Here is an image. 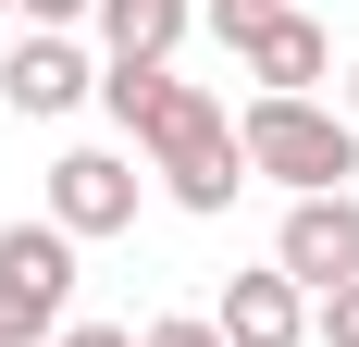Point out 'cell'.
Returning a JSON list of instances; mask_svg holds the SVG:
<instances>
[{
	"label": "cell",
	"instance_id": "6da1fadb",
	"mask_svg": "<svg viewBox=\"0 0 359 347\" xmlns=\"http://www.w3.org/2000/svg\"><path fill=\"white\" fill-rule=\"evenodd\" d=\"M100 112L137 137V162L161 174V199L174 211H236V186H248V149H236V112L211 100V87H186V74L161 63H100Z\"/></svg>",
	"mask_w": 359,
	"mask_h": 347
},
{
	"label": "cell",
	"instance_id": "7a4b0ae2",
	"mask_svg": "<svg viewBox=\"0 0 359 347\" xmlns=\"http://www.w3.org/2000/svg\"><path fill=\"white\" fill-rule=\"evenodd\" d=\"M236 149H248V174L285 186V199H323V186L359 174V124H347V112H334V100H273V87H248Z\"/></svg>",
	"mask_w": 359,
	"mask_h": 347
},
{
	"label": "cell",
	"instance_id": "3957f363",
	"mask_svg": "<svg viewBox=\"0 0 359 347\" xmlns=\"http://www.w3.org/2000/svg\"><path fill=\"white\" fill-rule=\"evenodd\" d=\"M74 322V236L37 211V223H0V347H50Z\"/></svg>",
	"mask_w": 359,
	"mask_h": 347
},
{
	"label": "cell",
	"instance_id": "277c9868",
	"mask_svg": "<svg viewBox=\"0 0 359 347\" xmlns=\"http://www.w3.org/2000/svg\"><path fill=\"white\" fill-rule=\"evenodd\" d=\"M137 199H149V162H137V149H62V162H50V223H62L74 248H87V236H124Z\"/></svg>",
	"mask_w": 359,
	"mask_h": 347
},
{
	"label": "cell",
	"instance_id": "5b68a950",
	"mask_svg": "<svg viewBox=\"0 0 359 347\" xmlns=\"http://www.w3.org/2000/svg\"><path fill=\"white\" fill-rule=\"evenodd\" d=\"M0 100L25 112V124H62L74 100H100V63L74 50V25H25L0 50Z\"/></svg>",
	"mask_w": 359,
	"mask_h": 347
},
{
	"label": "cell",
	"instance_id": "8992f818",
	"mask_svg": "<svg viewBox=\"0 0 359 347\" xmlns=\"http://www.w3.org/2000/svg\"><path fill=\"white\" fill-rule=\"evenodd\" d=\"M273 273H297L310 298L359 273V186H323V199H285V223H273Z\"/></svg>",
	"mask_w": 359,
	"mask_h": 347
},
{
	"label": "cell",
	"instance_id": "52a82bcc",
	"mask_svg": "<svg viewBox=\"0 0 359 347\" xmlns=\"http://www.w3.org/2000/svg\"><path fill=\"white\" fill-rule=\"evenodd\" d=\"M211 322H223V347H310V285L297 273H223V298H211Z\"/></svg>",
	"mask_w": 359,
	"mask_h": 347
},
{
	"label": "cell",
	"instance_id": "ba28073f",
	"mask_svg": "<svg viewBox=\"0 0 359 347\" xmlns=\"http://www.w3.org/2000/svg\"><path fill=\"white\" fill-rule=\"evenodd\" d=\"M248 63V87H273V100H323V74H334V37L310 25V13H273V25L236 50Z\"/></svg>",
	"mask_w": 359,
	"mask_h": 347
},
{
	"label": "cell",
	"instance_id": "9c48e42d",
	"mask_svg": "<svg viewBox=\"0 0 359 347\" xmlns=\"http://www.w3.org/2000/svg\"><path fill=\"white\" fill-rule=\"evenodd\" d=\"M100 63H174V37L198 25V0H100Z\"/></svg>",
	"mask_w": 359,
	"mask_h": 347
},
{
	"label": "cell",
	"instance_id": "30bf717a",
	"mask_svg": "<svg viewBox=\"0 0 359 347\" xmlns=\"http://www.w3.org/2000/svg\"><path fill=\"white\" fill-rule=\"evenodd\" d=\"M273 13H285V0H198V25H211L223 50H248V37L273 25Z\"/></svg>",
	"mask_w": 359,
	"mask_h": 347
},
{
	"label": "cell",
	"instance_id": "8fae6325",
	"mask_svg": "<svg viewBox=\"0 0 359 347\" xmlns=\"http://www.w3.org/2000/svg\"><path fill=\"white\" fill-rule=\"evenodd\" d=\"M310 335H323V347H359V273H347V285H323V298H310Z\"/></svg>",
	"mask_w": 359,
	"mask_h": 347
},
{
	"label": "cell",
	"instance_id": "7c38bea8",
	"mask_svg": "<svg viewBox=\"0 0 359 347\" xmlns=\"http://www.w3.org/2000/svg\"><path fill=\"white\" fill-rule=\"evenodd\" d=\"M137 347H223V322L211 310H161V322H137Z\"/></svg>",
	"mask_w": 359,
	"mask_h": 347
},
{
	"label": "cell",
	"instance_id": "4fadbf2b",
	"mask_svg": "<svg viewBox=\"0 0 359 347\" xmlns=\"http://www.w3.org/2000/svg\"><path fill=\"white\" fill-rule=\"evenodd\" d=\"M100 0H13V25H87Z\"/></svg>",
	"mask_w": 359,
	"mask_h": 347
},
{
	"label": "cell",
	"instance_id": "5bb4252c",
	"mask_svg": "<svg viewBox=\"0 0 359 347\" xmlns=\"http://www.w3.org/2000/svg\"><path fill=\"white\" fill-rule=\"evenodd\" d=\"M50 347H137V322H62Z\"/></svg>",
	"mask_w": 359,
	"mask_h": 347
},
{
	"label": "cell",
	"instance_id": "9a60e30c",
	"mask_svg": "<svg viewBox=\"0 0 359 347\" xmlns=\"http://www.w3.org/2000/svg\"><path fill=\"white\" fill-rule=\"evenodd\" d=\"M347 124H359V50H347Z\"/></svg>",
	"mask_w": 359,
	"mask_h": 347
},
{
	"label": "cell",
	"instance_id": "2e32d148",
	"mask_svg": "<svg viewBox=\"0 0 359 347\" xmlns=\"http://www.w3.org/2000/svg\"><path fill=\"white\" fill-rule=\"evenodd\" d=\"M0 25H13V0H0Z\"/></svg>",
	"mask_w": 359,
	"mask_h": 347
}]
</instances>
